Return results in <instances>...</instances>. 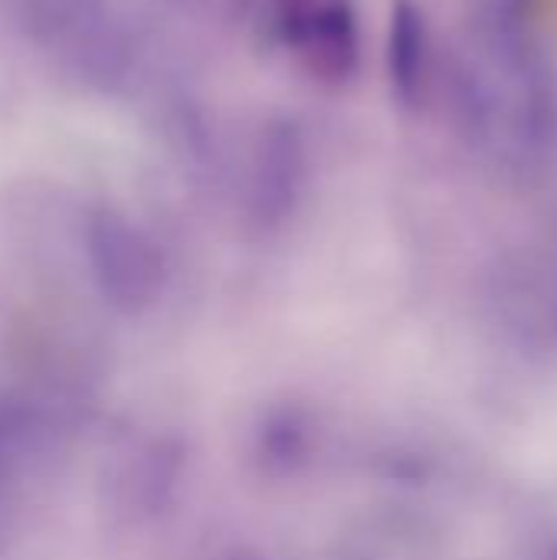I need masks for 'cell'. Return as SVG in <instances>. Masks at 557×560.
<instances>
[{
    "label": "cell",
    "mask_w": 557,
    "mask_h": 560,
    "mask_svg": "<svg viewBox=\"0 0 557 560\" xmlns=\"http://www.w3.org/2000/svg\"><path fill=\"white\" fill-rule=\"evenodd\" d=\"M305 174V151L295 125H269L259 138L253 187L259 213H286Z\"/></svg>",
    "instance_id": "3957f363"
},
{
    "label": "cell",
    "mask_w": 557,
    "mask_h": 560,
    "mask_svg": "<svg viewBox=\"0 0 557 560\" xmlns=\"http://www.w3.org/2000/svg\"><path fill=\"white\" fill-rule=\"evenodd\" d=\"M23 20L43 43L95 39L98 36V0H16Z\"/></svg>",
    "instance_id": "277c9868"
},
{
    "label": "cell",
    "mask_w": 557,
    "mask_h": 560,
    "mask_svg": "<svg viewBox=\"0 0 557 560\" xmlns=\"http://www.w3.org/2000/svg\"><path fill=\"white\" fill-rule=\"evenodd\" d=\"M387 72L394 95L417 108L430 89V30L417 0L391 3V30H387Z\"/></svg>",
    "instance_id": "7a4b0ae2"
},
{
    "label": "cell",
    "mask_w": 557,
    "mask_h": 560,
    "mask_svg": "<svg viewBox=\"0 0 557 560\" xmlns=\"http://www.w3.org/2000/svg\"><path fill=\"white\" fill-rule=\"evenodd\" d=\"M276 30L318 75L341 82L358 66V16L351 0H276Z\"/></svg>",
    "instance_id": "6da1fadb"
}]
</instances>
